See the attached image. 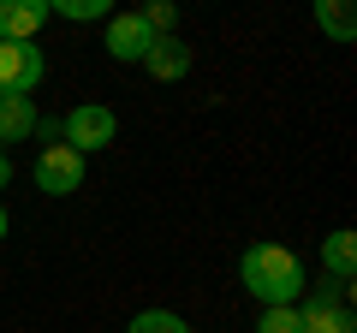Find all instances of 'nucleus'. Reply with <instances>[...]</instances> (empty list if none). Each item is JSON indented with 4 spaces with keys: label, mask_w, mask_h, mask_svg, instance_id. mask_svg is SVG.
<instances>
[{
    "label": "nucleus",
    "mask_w": 357,
    "mask_h": 333,
    "mask_svg": "<svg viewBox=\"0 0 357 333\" xmlns=\"http://www.w3.org/2000/svg\"><path fill=\"white\" fill-rule=\"evenodd\" d=\"M238 280L250 297L262 304H298L304 297V262L286 250V244H250L238 262Z\"/></svg>",
    "instance_id": "obj_1"
},
{
    "label": "nucleus",
    "mask_w": 357,
    "mask_h": 333,
    "mask_svg": "<svg viewBox=\"0 0 357 333\" xmlns=\"http://www.w3.org/2000/svg\"><path fill=\"white\" fill-rule=\"evenodd\" d=\"M60 137L72 143L77 155H89V149H107V143L119 137V119H114V107H102V102H84V107H72V114H66Z\"/></svg>",
    "instance_id": "obj_2"
},
{
    "label": "nucleus",
    "mask_w": 357,
    "mask_h": 333,
    "mask_svg": "<svg viewBox=\"0 0 357 333\" xmlns=\"http://www.w3.org/2000/svg\"><path fill=\"white\" fill-rule=\"evenodd\" d=\"M36 191H48V196L84 191V155H77L72 143H48V149L36 155Z\"/></svg>",
    "instance_id": "obj_3"
},
{
    "label": "nucleus",
    "mask_w": 357,
    "mask_h": 333,
    "mask_svg": "<svg viewBox=\"0 0 357 333\" xmlns=\"http://www.w3.org/2000/svg\"><path fill=\"white\" fill-rule=\"evenodd\" d=\"M48 72L36 42H0V95H30Z\"/></svg>",
    "instance_id": "obj_4"
},
{
    "label": "nucleus",
    "mask_w": 357,
    "mask_h": 333,
    "mask_svg": "<svg viewBox=\"0 0 357 333\" xmlns=\"http://www.w3.org/2000/svg\"><path fill=\"white\" fill-rule=\"evenodd\" d=\"M298 321H304V333H357L345 292H316L304 309H298Z\"/></svg>",
    "instance_id": "obj_5"
},
{
    "label": "nucleus",
    "mask_w": 357,
    "mask_h": 333,
    "mask_svg": "<svg viewBox=\"0 0 357 333\" xmlns=\"http://www.w3.org/2000/svg\"><path fill=\"white\" fill-rule=\"evenodd\" d=\"M48 18V0H0V42H36Z\"/></svg>",
    "instance_id": "obj_6"
},
{
    "label": "nucleus",
    "mask_w": 357,
    "mask_h": 333,
    "mask_svg": "<svg viewBox=\"0 0 357 333\" xmlns=\"http://www.w3.org/2000/svg\"><path fill=\"white\" fill-rule=\"evenodd\" d=\"M149 42H155V30L143 24V13L107 18V54H114V60H143V54H149Z\"/></svg>",
    "instance_id": "obj_7"
},
{
    "label": "nucleus",
    "mask_w": 357,
    "mask_h": 333,
    "mask_svg": "<svg viewBox=\"0 0 357 333\" xmlns=\"http://www.w3.org/2000/svg\"><path fill=\"white\" fill-rule=\"evenodd\" d=\"M143 65H149V77H161V84H178V77L191 72V48L178 36H155L149 54H143Z\"/></svg>",
    "instance_id": "obj_8"
},
{
    "label": "nucleus",
    "mask_w": 357,
    "mask_h": 333,
    "mask_svg": "<svg viewBox=\"0 0 357 333\" xmlns=\"http://www.w3.org/2000/svg\"><path fill=\"white\" fill-rule=\"evenodd\" d=\"M36 137V102L30 95H0V143Z\"/></svg>",
    "instance_id": "obj_9"
},
{
    "label": "nucleus",
    "mask_w": 357,
    "mask_h": 333,
    "mask_svg": "<svg viewBox=\"0 0 357 333\" xmlns=\"http://www.w3.org/2000/svg\"><path fill=\"white\" fill-rule=\"evenodd\" d=\"M321 262H328V274H333L340 286H351V274H357V232H351V226L328 232V244H321Z\"/></svg>",
    "instance_id": "obj_10"
},
{
    "label": "nucleus",
    "mask_w": 357,
    "mask_h": 333,
    "mask_svg": "<svg viewBox=\"0 0 357 333\" xmlns=\"http://www.w3.org/2000/svg\"><path fill=\"white\" fill-rule=\"evenodd\" d=\"M316 24H321V36L351 42L357 36V0H316Z\"/></svg>",
    "instance_id": "obj_11"
},
{
    "label": "nucleus",
    "mask_w": 357,
    "mask_h": 333,
    "mask_svg": "<svg viewBox=\"0 0 357 333\" xmlns=\"http://www.w3.org/2000/svg\"><path fill=\"white\" fill-rule=\"evenodd\" d=\"M48 13L72 18V24H89V18H107V13H114V0H48Z\"/></svg>",
    "instance_id": "obj_12"
},
{
    "label": "nucleus",
    "mask_w": 357,
    "mask_h": 333,
    "mask_svg": "<svg viewBox=\"0 0 357 333\" xmlns=\"http://www.w3.org/2000/svg\"><path fill=\"white\" fill-rule=\"evenodd\" d=\"M256 333H304V321H298V304H262V321H256Z\"/></svg>",
    "instance_id": "obj_13"
},
{
    "label": "nucleus",
    "mask_w": 357,
    "mask_h": 333,
    "mask_svg": "<svg viewBox=\"0 0 357 333\" xmlns=\"http://www.w3.org/2000/svg\"><path fill=\"white\" fill-rule=\"evenodd\" d=\"M143 24H149L155 36H178V0H149V6H143Z\"/></svg>",
    "instance_id": "obj_14"
},
{
    "label": "nucleus",
    "mask_w": 357,
    "mask_h": 333,
    "mask_svg": "<svg viewBox=\"0 0 357 333\" xmlns=\"http://www.w3.org/2000/svg\"><path fill=\"white\" fill-rule=\"evenodd\" d=\"M131 333H191V327L173 309H143V316H131Z\"/></svg>",
    "instance_id": "obj_15"
},
{
    "label": "nucleus",
    "mask_w": 357,
    "mask_h": 333,
    "mask_svg": "<svg viewBox=\"0 0 357 333\" xmlns=\"http://www.w3.org/2000/svg\"><path fill=\"white\" fill-rule=\"evenodd\" d=\"M6 179H13V161H6V155H0V185H6Z\"/></svg>",
    "instance_id": "obj_16"
},
{
    "label": "nucleus",
    "mask_w": 357,
    "mask_h": 333,
    "mask_svg": "<svg viewBox=\"0 0 357 333\" xmlns=\"http://www.w3.org/2000/svg\"><path fill=\"white\" fill-rule=\"evenodd\" d=\"M0 238H6V208H0Z\"/></svg>",
    "instance_id": "obj_17"
}]
</instances>
